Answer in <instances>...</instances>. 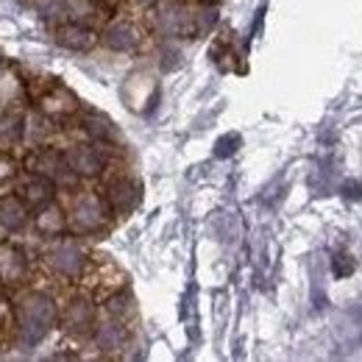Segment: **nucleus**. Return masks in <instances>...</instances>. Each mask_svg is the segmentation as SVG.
I'll list each match as a JSON object with an SVG mask.
<instances>
[{
    "label": "nucleus",
    "mask_w": 362,
    "mask_h": 362,
    "mask_svg": "<svg viewBox=\"0 0 362 362\" xmlns=\"http://www.w3.org/2000/svg\"><path fill=\"white\" fill-rule=\"evenodd\" d=\"M37 106H40V112L50 117V120H67V117H73L76 112H78V98H76V92H70L67 87H62V84H50L40 98H37Z\"/></svg>",
    "instance_id": "obj_8"
},
{
    "label": "nucleus",
    "mask_w": 362,
    "mask_h": 362,
    "mask_svg": "<svg viewBox=\"0 0 362 362\" xmlns=\"http://www.w3.org/2000/svg\"><path fill=\"white\" fill-rule=\"evenodd\" d=\"M28 223V206L23 204L20 195H6L0 198V228L6 231H20Z\"/></svg>",
    "instance_id": "obj_16"
},
{
    "label": "nucleus",
    "mask_w": 362,
    "mask_h": 362,
    "mask_svg": "<svg viewBox=\"0 0 362 362\" xmlns=\"http://www.w3.org/2000/svg\"><path fill=\"white\" fill-rule=\"evenodd\" d=\"M237 145H240V136L237 134H226L218 139V145H215V153L221 156V159H226V156H231L234 151H237Z\"/></svg>",
    "instance_id": "obj_21"
},
{
    "label": "nucleus",
    "mask_w": 362,
    "mask_h": 362,
    "mask_svg": "<svg viewBox=\"0 0 362 362\" xmlns=\"http://www.w3.org/2000/svg\"><path fill=\"white\" fill-rule=\"evenodd\" d=\"M3 73H6V59L0 56V76H3Z\"/></svg>",
    "instance_id": "obj_26"
},
{
    "label": "nucleus",
    "mask_w": 362,
    "mask_h": 362,
    "mask_svg": "<svg viewBox=\"0 0 362 362\" xmlns=\"http://www.w3.org/2000/svg\"><path fill=\"white\" fill-rule=\"evenodd\" d=\"M34 226L42 237H62L67 231V215L50 201L42 209H37V218H34Z\"/></svg>",
    "instance_id": "obj_17"
},
{
    "label": "nucleus",
    "mask_w": 362,
    "mask_h": 362,
    "mask_svg": "<svg viewBox=\"0 0 362 362\" xmlns=\"http://www.w3.org/2000/svg\"><path fill=\"white\" fill-rule=\"evenodd\" d=\"M346 259H349V257H337V259H334V273H337V276H346V273L354 271V262L346 265Z\"/></svg>",
    "instance_id": "obj_24"
},
{
    "label": "nucleus",
    "mask_w": 362,
    "mask_h": 362,
    "mask_svg": "<svg viewBox=\"0 0 362 362\" xmlns=\"http://www.w3.org/2000/svg\"><path fill=\"white\" fill-rule=\"evenodd\" d=\"M67 162L70 168L84 176V179H95L106 170L109 165V153H106V145L103 142H81V145H73L67 151Z\"/></svg>",
    "instance_id": "obj_6"
},
{
    "label": "nucleus",
    "mask_w": 362,
    "mask_h": 362,
    "mask_svg": "<svg viewBox=\"0 0 362 362\" xmlns=\"http://www.w3.org/2000/svg\"><path fill=\"white\" fill-rule=\"evenodd\" d=\"M25 136V115L20 106H11L0 115V151H11Z\"/></svg>",
    "instance_id": "obj_15"
},
{
    "label": "nucleus",
    "mask_w": 362,
    "mask_h": 362,
    "mask_svg": "<svg viewBox=\"0 0 362 362\" xmlns=\"http://www.w3.org/2000/svg\"><path fill=\"white\" fill-rule=\"evenodd\" d=\"M11 179H14V162L8 156H0V187Z\"/></svg>",
    "instance_id": "obj_22"
},
{
    "label": "nucleus",
    "mask_w": 362,
    "mask_h": 362,
    "mask_svg": "<svg viewBox=\"0 0 362 362\" xmlns=\"http://www.w3.org/2000/svg\"><path fill=\"white\" fill-rule=\"evenodd\" d=\"M218 23V8L215 3H201L192 11V37H204L206 31H212Z\"/></svg>",
    "instance_id": "obj_20"
},
{
    "label": "nucleus",
    "mask_w": 362,
    "mask_h": 362,
    "mask_svg": "<svg viewBox=\"0 0 362 362\" xmlns=\"http://www.w3.org/2000/svg\"><path fill=\"white\" fill-rule=\"evenodd\" d=\"M92 3H98V6L103 8V11H112V8L117 6V0H92Z\"/></svg>",
    "instance_id": "obj_25"
},
{
    "label": "nucleus",
    "mask_w": 362,
    "mask_h": 362,
    "mask_svg": "<svg viewBox=\"0 0 362 362\" xmlns=\"http://www.w3.org/2000/svg\"><path fill=\"white\" fill-rule=\"evenodd\" d=\"M159 28L168 37H192V11L181 3H165L159 6Z\"/></svg>",
    "instance_id": "obj_12"
},
{
    "label": "nucleus",
    "mask_w": 362,
    "mask_h": 362,
    "mask_svg": "<svg viewBox=\"0 0 362 362\" xmlns=\"http://www.w3.org/2000/svg\"><path fill=\"white\" fill-rule=\"evenodd\" d=\"M142 42V31L132 20H112L100 31V45H106L115 53H132Z\"/></svg>",
    "instance_id": "obj_9"
},
{
    "label": "nucleus",
    "mask_w": 362,
    "mask_h": 362,
    "mask_svg": "<svg viewBox=\"0 0 362 362\" xmlns=\"http://www.w3.org/2000/svg\"><path fill=\"white\" fill-rule=\"evenodd\" d=\"M103 198L109 201V206H112V212L117 218H126V215H132L136 206H139L142 187L132 176H117V179L109 181V187L103 189Z\"/></svg>",
    "instance_id": "obj_7"
},
{
    "label": "nucleus",
    "mask_w": 362,
    "mask_h": 362,
    "mask_svg": "<svg viewBox=\"0 0 362 362\" xmlns=\"http://www.w3.org/2000/svg\"><path fill=\"white\" fill-rule=\"evenodd\" d=\"M28 170H34V173H42L47 179L53 181L56 187H62V189H78V173L70 168V162H67V153H62V151H56V148H42V151H37V153H31L28 156Z\"/></svg>",
    "instance_id": "obj_3"
},
{
    "label": "nucleus",
    "mask_w": 362,
    "mask_h": 362,
    "mask_svg": "<svg viewBox=\"0 0 362 362\" xmlns=\"http://www.w3.org/2000/svg\"><path fill=\"white\" fill-rule=\"evenodd\" d=\"M53 40H56V45L67 47V50H78V53H84V50H92V47L98 45V31L90 28V25H81V23H62V25H56V31H53Z\"/></svg>",
    "instance_id": "obj_10"
},
{
    "label": "nucleus",
    "mask_w": 362,
    "mask_h": 362,
    "mask_svg": "<svg viewBox=\"0 0 362 362\" xmlns=\"http://www.w3.org/2000/svg\"><path fill=\"white\" fill-rule=\"evenodd\" d=\"M92 340H95V346L100 349V351H120L123 346H126V340H129V326L126 323H120V320H115V317H106V320H98V326H95V332H92Z\"/></svg>",
    "instance_id": "obj_13"
},
{
    "label": "nucleus",
    "mask_w": 362,
    "mask_h": 362,
    "mask_svg": "<svg viewBox=\"0 0 362 362\" xmlns=\"http://www.w3.org/2000/svg\"><path fill=\"white\" fill-rule=\"evenodd\" d=\"M201 3H218V0H201Z\"/></svg>",
    "instance_id": "obj_28"
},
{
    "label": "nucleus",
    "mask_w": 362,
    "mask_h": 362,
    "mask_svg": "<svg viewBox=\"0 0 362 362\" xmlns=\"http://www.w3.org/2000/svg\"><path fill=\"white\" fill-rule=\"evenodd\" d=\"M112 206L103 195L98 192H81L76 201H73V209H70V218H67V226L73 228L76 234L81 237H95L100 231L109 228L112 221Z\"/></svg>",
    "instance_id": "obj_2"
},
{
    "label": "nucleus",
    "mask_w": 362,
    "mask_h": 362,
    "mask_svg": "<svg viewBox=\"0 0 362 362\" xmlns=\"http://www.w3.org/2000/svg\"><path fill=\"white\" fill-rule=\"evenodd\" d=\"M179 64V50H168L162 53V70H173Z\"/></svg>",
    "instance_id": "obj_23"
},
{
    "label": "nucleus",
    "mask_w": 362,
    "mask_h": 362,
    "mask_svg": "<svg viewBox=\"0 0 362 362\" xmlns=\"http://www.w3.org/2000/svg\"><path fill=\"white\" fill-rule=\"evenodd\" d=\"M62 329L70 334V337H92L95 326H98V307H95V298L90 293H76L64 301V310H62Z\"/></svg>",
    "instance_id": "obj_4"
},
{
    "label": "nucleus",
    "mask_w": 362,
    "mask_h": 362,
    "mask_svg": "<svg viewBox=\"0 0 362 362\" xmlns=\"http://www.w3.org/2000/svg\"><path fill=\"white\" fill-rule=\"evenodd\" d=\"M28 273V259L20 248L14 245H6L0 243V281L3 284H14V281H23Z\"/></svg>",
    "instance_id": "obj_14"
},
{
    "label": "nucleus",
    "mask_w": 362,
    "mask_h": 362,
    "mask_svg": "<svg viewBox=\"0 0 362 362\" xmlns=\"http://www.w3.org/2000/svg\"><path fill=\"white\" fill-rule=\"evenodd\" d=\"M17 192H20V198H23V204L28 206V209H42L45 204L53 201V195H56V184L42 176V173H28L25 179L17 184Z\"/></svg>",
    "instance_id": "obj_11"
},
{
    "label": "nucleus",
    "mask_w": 362,
    "mask_h": 362,
    "mask_svg": "<svg viewBox=\"0 0 362 362\" xmlns=\"http://www.w3.org/2000/svg\"><path fill=\"white\" fill-rule=\"evenodd\" d=\"M3 317H6V310H3V301H0V320H3Z\"/></svg>",
    "instance_id": "obj_27"
},
{
    "label": "nucleus",
    "mask_w": 362,
    "mask_h": 362,
    "mask_svg": "<svg viewBox=\"0 0 362 362\" xmlns=\"http://www.w3.org/2000/svg\"><path fill=\"white\" fill-rule=\"evenodd\" d=\"M103 313H106V317H115V320H120V323L129 326V323L136 317V304L126 290H115V293L106 296V301H103Z\"/></svg>",
    "instance_id": "obj_18"
},
{
    "label": "nucleus",
    "mask_w": 362,
    "mask_h": 362,
    "mask_svg": "<svg viewBox=\"0 0 362 362\" xmlns=\"http://www.w3.org/2000/svg\"><path fill=\"white\" fill-rule=\"evenodd\" d=\"M81 132L90 136L92 142H103V145L115 139L112 123H109L106 117H100V115H87V117L81 120Z\"/></svg>",
    "instance_id": "obj_19"
},
{
    "label": "nucleus",
    "mask_w": 362,
    "mask_h": 362,
    "mask_svg": "<svg viewBox=\"0 0 362 362\" xmlns=\"http://www.w3.org/2000/svg\"><path fill=\"white\" fill-rule=\"evenodd\" d=\"M14 317H17V343L23 349H34L37 343L45 340L50 334V329L56 326L59 310H56V301L47 293L31 290V293L17 298Z\"/></svg>",
    "instance_id": "obj_1"
},
{
    "label": "nucleus",
    "mask_w": 362,
    "mask_h": 362,
    "mask_svg": "<svg viewBox=\"0 0 362 362\" xmlns=\"http://www.w3.org/2000/svg\"><path fill=\"white\" fill-rule=\"evenodd\" d=\"M45 259L53 271L59 273V276H64V279H70V281L81 279V276L87 273V265H90V257H87V251L81 248V243H76V240H70V237L56 240V243L50 245Z\"/></svg>",
    "instance_id": "obj_5"
}]
</instances>
